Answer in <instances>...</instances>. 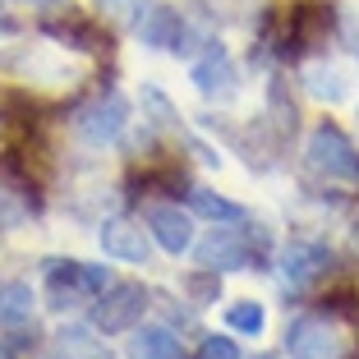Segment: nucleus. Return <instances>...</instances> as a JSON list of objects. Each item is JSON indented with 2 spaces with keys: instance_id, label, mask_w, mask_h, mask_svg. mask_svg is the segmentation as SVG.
<instances>
[{
  "instance_id": "obj_1",
  "label": "nucleus",
  "mask_w": 359,
  "mask_h": 359,
  "mask_svg": "<svg viewBox=\"0 0 359 359\" xmlns=\"http://www.w3.org/2000/svg\"><path fill=\"white\" fill-rule=\"evenodd\" d=\"M111 285V272L97 263H51V272H46V299H51V309H74L83 304V299H97Z\"/></svg>"
},
{
  "instance_id": "obj_2",
  "label": "nucleus",
  "mask_w": 359,
  "mask_h": 359,
  "mask_svg": "<svg viewBox=\"0 0 359 359\" xmlns=\"http://www.w3.org/2000/svg\"><path fill=\"white\" fill-rule=\"evenodd\" d=\"M143 313H148V290L134 285V281H111L102 295H97L93 323H97V332L116 337V332H134L138 323H143Z\"/></svg>"
},
{
  "instance_id": "obj_3",
  "label": "nucleus",
  "mask_w": 359,
  "mask_h": 359,
  "mask_svg": "<svg viewBox=\"0 0 359 359\" xmlns=\"http://www.w3.org/2000/svg\"><path fill=\"white\" fill-rule=\"evenodd\" d=\"M309 166L327 180H346V184H359V152L337 125H318L309 134Z\"/></svg>"
},
{
  "instance_id": "obj_4",
  "label": "nucleus",
  "mask_w": 359,
  "mask_h": 359,
  "mask_svg": "<svg viewBox=\"0 0 359 359\" xmlns=\"http://www.w3.org/2000/svg\"><path fill=\"white\" fill-rule=\"evenodd\" d=\"M129 125V102L120 93H102L97 102H88L83 111H79L74 129L88 138V143H97V148H106V143H116L120 134H125Z\"/></svg>"
},
{
  "instance_id": "obj_5",
  "label": "nucleus",
  "mask_w": 359,
  "mask_h": 359,
  "mask_svg": "<svg viewBox=\"0 0 359 359\" xmlns=\"http://www.w3.org/2000/svg\"><path fill=\"white\" fill-rule=\"evenodd\" d=\"M194 254L212 272H244L249 258H254V244L244 240V231H231V222H226L217 231H208L203 240H194Z\"/></svg>"
},
{
  "instance_id": "obj_6",
  "label": "nucleus",
  "mask_w": 359,
  "mask_h": 359,
  "mask_svg": "<svg viewBox=\"0 0 359 359\" xmlns=\"http://www.w3.org/2000/svg\"><path fill=\"white\" fill-rule=\"evenodd\" d=\"M285 350L290 359H341V332L327 318H295L285 327Z\"/></svg>"
},
{
  "instance_id": "obj_7",
  "label": "nucleus",
  "mask_w": 359,
  "mask_h": 359,
  "mask_svg": "<svg viewBox=\"0 0 359 359\" xmlns=\"http://www.w3.org/2000/svg\"><path fill=\"white\" fill-rule=\"evenodd\" d=\"M327 267H332V254L323 249V244L290 240L281 249V281H285V290H304V285H313Z\"/></svg>"
},
{
  "instance_id": "obj_8",
  "label": "nucleus",
  "mask_w": 359,
  "mask_h": 359,
  "mask_svg": "<svg viewBox=\"0 0 359 359\" xmlns=\"http://www.w3.org/2000/svg\"><path fill=\"white\" fill-rule=\"evenodd\" d=\"M189 79H194V88H198L203 97H212V102H231V97L240 93V69H235V60L222 51V46H212V51L189 69Z\"/></svg>"
},
{
  "instance_id": "obj_9",
  "label": "nucleus",
  "mask_w": 359,
  "mask_h": 359,
  "mask_svg": "<svg viewBox=\"0 0 359 359\" xmlns=\"http://www.w3.org/2000/svg\"><path fill=\"white\" fill-rule=\"evenodd\" d=\"M97 240H102V254L120 258V263H148V254H152V235L143 231L138 222H129V217L106 222Z\"/></svg>"
},
{
  "instance_id": "obj_10",
  "label": "nucleus",
  "mask_w": 359,
  "mask_h": 359,
  "mask_svg": "<svg viewBox=\"0 0 359 359\" xmlns=\"http://www.w3.org/2000/svg\"><path fill=\"white\" fill-rule=\"evenodd\" d=\"M148 235L166 249V254H175V258L194 249V222H189V212L170 208V203L148 208Z\"/></svg>"
},
{
  "instance_id": "obj_11",
  "label": "nucleus",
  "mask_w": 359,
  "mask_h": 359,
  "mask_svg": "<svg viewBox=\"0 0 359 359\" xmlns=\"http://www.w3.org/2000/svg\"><path fill=\"white\" fill-rule=\"evenodd\" d=\"M180 37H184V19L170 5H152L138 19V42L152 46V51H180Z\"/></svg>"
},
{
  "instance_id": "obj_12",
  "label": "nucleus",
  "mask_w": 359,
  "mask_h": 359,
  "mask_svg": "<svg viewBox=\"0 0 359 359\" xmlns=\"http://www.w3.org/2000/svg\"><path fill=\"white\" fill-rule=\"evenodd\" d=\"M129 359H180V337L161 323L152 327H134L129 337Z\"/></svg>"
},
{
  "instance_id": "obj_13",
  "label": "nucleus",
  "mask_w": 359,
  "mask_h": 359,
  "mask_svg": "<svg viewBox=\"0 0 359 359\" xmlns=\"http://www.w3.org/2000/svg\"><path fill=\"white\" fill-rule=\"evenodd\" d=\"M32 290L23 281H0V327H23L32 323Z\"/></svg>"
},
{
  "instance_id": "obj_14",
  "label": "nucleus",
  "mask_w": 359,
  "mask_h": 359,
  "mask_svg": "<svg viewBox=\"0 0 359 359\" xmlns=\"http://www.w3.org/2000/svg\"><path fill=\"white\" fill-rule=\"evenodd\" d=\"M304 88H309V97H318V102H341V97L350 93L346 74H341L337 65H309L304 69Z\"/></svg>"
},
{
  "instance_id": "obj_15",
  "label": "nucleus",
  "mask_w": 359,
  "mask_h": 359,
  "mask_svg": "<svg viewBox=\"0 0 359 359\" xmlns=\"http://www.w3.org/2000/svg\"><path fill=\"white\" fill-rule=\"evenodd\" d=\"M55 346H60V359H111L106 341H97V332L88 327H65L55 337Z\"/></svg>"
},
{
  "instance_id": "obj_16",
  "label": "nucleus",
  "mask_w": 359,
  "mask_h": 359,
  "mask_svg": "<svg viewBox=\"0 0 359 359\" xmlns=\"http://www.w3.org/2000/svg\"><path fill=\"white\" fill-rule=\"evenodd\" d=\"M189 208L198 212V217H208V222H244L240 203L222 198V194H212V189H194L189 194Z\"/></svg>"
},
{
  "instance_id": "obj_17",
  "label": "nucleus",
  "mask_w": 359,
  "mask_h": 359,
  "mask_svg": "<svg viewBox=\"0 0 359 359\" xmlns=\"http://www.w3.org/2000/svg\"><path fill=\"white\" fill-rule=\"evenodd\" d=\"M226 327H231V332H244V337H258V332L267 327L263 304H254V299H235V304L226 309Z\"/></svg>"
},
{
  "instance_id": "obj_18",
  "label": "nucleus",
  "mask_w": 359,
  "mask_h": 359,
  "mask_svg": "<svg viewBox=\"0 0 359 359\" xmlns=\"http://www.w3.org/2000/svg\"><path fill=\"white\" fill-rule=\"evenodd\" d=\"M184 290H189V299H194V304H217V295H222V272L203 267V272L184 276Z\"/></svg>"
},
{
  "instance_id": "obj_19",
  "label": "nucleus",
  "mask_w": 359,
  "mask_h": 359,
  "mask_svg": "<svg viewBox=\"0 0 359 359\" xmlns=\"http://www.w3.org/2000/svg\"><path fill=\"white\" fill-rule=\"evenodd\" d=\"M102 5V14H111V19H125V23H138L143 14L157 5V0H97Z\"/></svg>"
},
{
  "instance_id": "obj_20",
  "label": "nucleus",
  "mask_w": 359,
  "mask_h": 359,
  "mask_svg": "<svg viewBox=\"0 0 359 359\" xmlns=\"http://www.w3.org/2000/svg\"><path fill=\"white\" fill-rule=\"evenodd\" d=\"M23 222H28V203H23L14 189H0V231L23 226Z\"/></svg>"
},
{
  "instance_id": "obj_21",
  "label": "nucleus",
  "mask_w": 359,
  "mask_h": 359,
  "mask_svg": "<svg viewBox=\"0 0 359 359\" xmlns=\"http://www.w3.org/2000/svg\"><path fill=\"white\" fill-rule=\"evenodd\" d=\"M198 359H240V350H235L231 337H208L198 350Z\"/></svg>"
},
{
  "instance_id": "obj_22",
  "label": "nucleus",
  "mask_w": 359,
  "mask_h": 359,
  "mask_svg": "<svg viewBox=\"0 0 359 359\" xmlns=\"http://www.w3.org/2000/svg\"><path fill=\"white\" fill-rule=\"evenodd\" d=\"M258 359H276V355H258Z\"/></svg>"
}]
</instances>
